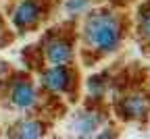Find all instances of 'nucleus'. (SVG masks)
I'll return each instance as SVG.
<instances>
[{
    "instance_id": "obj_1",
    "label": "nucleus",
    "mask_w": 150,
    "mask_h": 139,
    "mask_svg": "<svg viewBox=\"0 0 150 139\" xmlns=\"http://www.w3.org/2000/svg\"><path fill=\"white\" fill-rule=\"evenodd\" d=\"M81 37L90 50L98 54H110L121 44V23L108 11H92L83 19Z\"/></svg>"
},
{
    "instance_id": "obj_2",
    "label": "nucleus",
    "mask_w": 150,
    "mask_h": 139,
    "mask_svg": "<svg viewBox=\"0 0 150 139\" xmlns=\"http://www.w3.org/2000/svg\"><path fill=\"white\" fill-rule=\"evenodd\" d=\"M0 95L2 102L17 112H31L40 104V91L38 85L33 83V79L25 73H11L6 77V81L0 85Z\"/></svg>"
},
{
    "instance_id": "obj_3",
    "label": "nucleus",
    "mask_w": 150,
    "mask_h": 139,
    "mask_svg": "<svg viewBox=\"0 0 150 139\" xmlns=\"http://www.w3.org/2000/svg\"><path fill=\"white\" fill-rule=\"evenodd\" d=\"M46 13L48 8L44 0H11L6 19L17 33H29L42 25Z\"/></svg>"
},
{
    "instance_id": "obj_4",
    "label": "nucleus",
    "mask_w": 150,
    "mask_h": 139,
    "mask_svg": "<svg viewBox=\"0 0 150 139\" xmlns=\"http://www.w3.org/2000/svg\"><path fill=\"white\" fill-rule=\"evenodd\" d=\"M75 85L71 65H48L40 71V87L48 93H69Z\"/></svg>"
},
{
    "instance_id": "obj_5",
    "label": "nucleus",
    "mask_w": 150,
    "mask_h": 139,
    "mask_svg": "<svg viewBox=\"0 0 150 139\" xmlns=\"http://www.w3.org/2000/svg\"><path fill=\"white\" fill-rule=\"evenodd\" d=\"M40 56L46 65H71L73 62V44L61 33H48L42 39L40 46Z\"/></svg>"
},
{
    "instance_id": "obj_6",
    "label": "nucleus",
    "mask_w": 150,
    "mask_h": 139,
    "mask_svg": "<svg viewBox=\"0 0 150 139\" xmlns=\"http://www.w3.org/2000/svg\"><path fill=\"white\" fill-rule=\"evenodd\" d=\"M102 123H104V116L100 112H96V110H79V112L73 114L69 129L77 137H92L102 127Z\"/></svg>"
},
{
    "instance_id": "obj_7",
    "label": "nucleus",
    "mask_w": 150,
    "mask_h": 139,
    "mask_svg": "<svg viewBox=\"0 0 150 139\" xmlns=\"http://www.w3.org/2000/svg\"><path fill=\"white\" fill-rule=\"evenodd\" d=\"M48 131L46 123L38 116H21L11 125L8 129V135L11 137H17V139H38V137H44Z\"/></svg>"
},
{
    "instance_id": "obj_8",
    "label": "nucleus",
    "mask_w": 150,
    "mask_h": 139,
    "mask_svg": "<svg viewBox=\"0 0 150 139\" xmlns=\"http://www.w3.org/2000/svg\"><path fill=\"white\" fill-rule=\"evenodd\" d=\"M121 110L127 118H142L148 112V100L140 93H131L121 102Z\"/></svg>"
},
{
    "instance_id": "obj_9",
    "label": "nucleus",
    "mask_w": 150,
    "mask_h": 139,
    "mask_svg": "<svg viewBox=\"0 0 150 139\" xmlns=\"http://www.w3.org/2000/svg\"><path fill=\"white\" fill-rule=\"evenodd\" d=\"M90 2L92 0H65V11L71 17H79L90 8Z\"/></svg>"
},
{
    "instance_id": "obj_10",
    "label": "nucleus",
    "mask_w": 150,
    "mask_h": 139,
    "mask_svg": "<svg viewBox=\"0 0 150 139\" xmlns=\"http://www.w3.org/2000/svg\"><path fill=\"white\" fill-rule=\"evenodd\" d=\"M13 27L8 25V19L2 17V13H0V50H4L11 42H13Z\"/></svg>"
},
{
    "instance_id": "obj_11",
    "label": "nucleus",
    "mask_w": 150,
    "mask_h": 139,
    "mask_svg": "<svg viewBox=\"0 0 150 139\" xmlns=\"http://www.w3.org/2000/svg\"><path fill=\"white\" fill-rule=\"evenodd\" d=\"M88 93H90V98H102V93H104L102 77H92L88 81Z\"/></svg>"
},
{
    "instance_id": "obj_12",
    "label": "nucleus",
    "mask_w": 150,
    "mask_h": 139,
    "mask_svg": "<svg viewBox=\"0 0 150 139\" xmlns=\"http://www.w3.org/2000/svg\"><path fill=\"white\" fill-rule=\"evenodd\" d=\"M140 31H142V35L150 42V13H146V15H142V23H140Z\"/></svg>"
},
{
    "instance_id": "obj_13",
    "label": "nucleus",
    "mask_w": 150,
    "mask_h": 139,
    "mask_svg": "<svg viewBox=\"0 0 150 139\" xmlns=\"http://www.w3.org/2000/svg\"><path fill=\"white\" fill-rule=\"evenodd\" d=\"M13 73V69H11V65L4 60V58H0V85H2L4 81H6V77Z\"/></svg>"
}]
</instances>
